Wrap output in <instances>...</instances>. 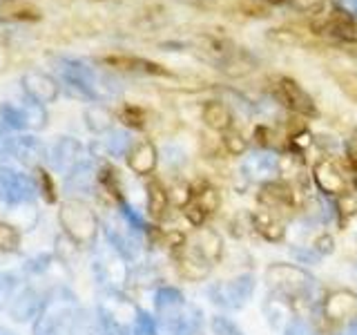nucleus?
Wrapping results in <instances>:
<instances>
[{
	"label": "nucleus",
	"instance_id": "obj_23",
	"mask_svg": "<svg viewBox=\"0 0 357 335\" xmlns=\"http://www.w3.org/2000/svg\"><path fill=\"white\" fill-rule=\"evenodd\" d=\"M178 271L185 279L190 282H201V279H206L212 271V264L208 260H204L192 246H181V257H178Z\"/></svg>",
	"mask_w": 357,
	"mask_h": 335
},
{
	"label": "nucleus",
	"instance_id": "obj_5",
	"mask_svg": "<svg viewBox=\"0 0 357 335\" xmlns=\"http://www.w3.org/2000/svg\"><path fill=\"white\" fill-rule=\"evenodd\" d=\"M310 31L319 38H326L340 47L357 45V20L340 7L326 14H317L310 20Z\"/></svg>",
	"mask_w": 357,
	"mask_h": 335
},
{
	"label": "nucleus",
	"instance_id": "obj_46",
	"mask_svg": "<svg viewBox=\"0 0 357 335\" xmlns=\"http://www.w3.org/2000/svg\"><path fill=\"white\" fill-rule=\"evenodd\" d=\"M14 143H16L14 134H9L5 128H0V156H11V152H14Z\"/></svg>",
	"mask_w": 357,
	"mask_h": 335
},
{
	"label": "nucleus",
	"instance_id": "obj_50",
	"mask_svg": "<svg viewBox=\"0 0 357 335\" xmlns=\"http://www.w3.org/2000/svg\"><path fill=\"white\" fill-rule=\"evenodd\" d=\"M255 139H257V143L259 145H271V130L268 128H264V126H259V128H255Z\"/></svg>",
	"mask_w": 357,
	"mask_h": 335
},
{
	"label": "nucleus",
	"instance_id": "obj_12",
	"mask_svg": "<svg viewBox=\"0 0 357 335\" xmlns=\"http://www.w3.org/2000/svg\"><path fill=\"white\" fill-rule=\"evenodd\" d=\"M94 271L98 275V279L103 282L112 293L123 286L128 277V268H126V257H123L114 246H107V248H100L96 253L94 260Z\"/></svg>",
	"mask_w": 357,
	"mask_h": 335
},
{
	"label": "nucleus",
	"instance_id": "obj_11",
	"mask_svg": "<svg viewBox=\"0 0 357 335\" xmlns=\"http://www.w3.org/2000/svg\"><path fill=\"white\" fill-rule=\"evenodd\" d=\"M0 121L9 130H40L45 128V121H47V112L33 100L27 105L3 103L0 105Z\"/></svg>",
	"mask_w": 357,
	"mask_h": 335
},
{
	"label": "nucleus",
	"instance_id": "obj_39",
	"mask_svg": "<svg viewBox=\"0 0 357 335\" xmlns=\"http://www.w3.org/2000/svg\"><path fill=\"white\" fill-rule=\"evenodd\" d=\"M290 7L301 11V14H310V16H317L321 14L324 5H326V0H288Z\"/></svg>",
	"mask_w": 357,
	"mask_h": 335
},
{
	"label": "nucleus",
	"instance_id": "obj_53",
	"mask_svg": "<svg viewBox=\"0 0 357 335\" xmlns=\"http://www.w3.org/2000/svg\"><path fill=\"white\" fill-rule=\"evenodd\" d=\"M0 335H16V333H11V331H7V329L0 327Z\"/></svg>",
	"mask_w": 357,
	"mask_h": 335
},
{
	"label": "nucleus",
	"instance_id": "obj_18",
	"mask_svg": "<svg viewBox=\"0 0 357 335\" xmlns=\"http://www.w3.org/2000/svg\"><path fill=\"white\" fill-rule=\"evenodd\" d=\"M103 63L107 67H116L123 72H132V74H145V76H172L165 70L163 65L154 63L150 59H141V56H128V54H112L105 56Z\"/></svg>",
	"mask_w": 357,
	"mask_h": 335
},
{
	"label": "nucleus",
	"instance_id": "obj_36",
	"mask_svg": "<svg viewBox=\"0 0 357 335\" xmlns=\"http://www.w3.org/2000/svg\"><path fill=\"white\" fill-rule=\"evenodd\" d=\"M223 148H226L228 154H234V156H239L243 154L245 150H248V141H245L239 132H234V130H228V132H223Z\"/></svg>",
	"mask_w": 357,
	"mask_h": 335
},
{
	"label": "nucleus",
	"instance_id": "obj_20",
	"mask_svg": "<svg viewBox=\"0 0 357 335\" xmlns=\"http://www.w3.org/2000/svg\"><path fill=\"white\" fill-rule=\"evenodd\" d=\"M45 297L47 295H45L43 290L33 288V286L22 288L18 295L11 297V304H9L11 318H14L16 322H25L33 315H38V311L45 304Z\"/></svg>",
	"mask_w": 357,
	"mask_h": 335
},
{
	"label": "nucleus",
	"instance_id": "obj_40",
	"mask_svg": "<svg viewBox=\"0 0 357 335\" xmlns=\"http://www.w3.org/2000/svg\"><path fill=\"white\" fill-rule=\"evenodd\" d=\"M337 212H340V217L346 221V219H351L357 215V197H353L351 193H346V195H340V201H337Z\"/></svg>",
	"mask_w": 357,
	"mask_h": 335
},
{
	"label": "nucleus",
	"instance_id": "obj_9",
	"mask_svg": "<svg viewBox=\"0 0 357 335\" xmlns=\"http://www.w3.org/2000/svg\"><path fill=\"white\" fill-rule=\"evenodd\" d=\"M38 197V184L31 177L11 170V168H0V201L7 206H22L31 204Z\"/></svg>",
	"mask_w": 357,
	"mask_h": 335
},
{
	"label": "nucleus",
	"instance_id": "obj_16",
	"mask_svg": "<svg viewBox=\"0 0 357 335\" xmlns=\"http://www.w3.org/2000/svg\"><path fill=\"white\" fill-rule=\"evenodd\" d=\"M20 85L25 89V94L29 96V100H33V103H38V105L52 103V100H56V96H59V81L43 72H27L22 76Z\"/></svg>",
	"mask_w": 357,
	"mask_h": 335
},
{
	"label": "nucleus",
	"instance_id": "obj_7",
	"mask_svg": "<svg viewBox=\"0 0 357 335\" xmlns=\"http://www.w3.org/2000/svg\"><path fill=\"white\" fill-rule=\"evenodd\" d=\"M271 83H273L271 85L273 96L286 110L295 112V114H299V117H306V119H315L317 117L315 100H312V96L295 81V78H290V76H275Z\"/></svg>",
	"mask_w": 357,
	"mask_h": 335
},
{
	"label": "nucleus",
	"instance_id": "obj_8",
	"mask_svg": "<svg viewBox=\"0 0 357 335\" xmlns=\"http://www.w3.org/2000/svg\"><path fill=\"white\" fill-rule=\"evenodd\" d=\"M161 322L163 335H199L201 324H204V315L201 311L188 302H181L172 308H165L156 313Z\"/></svg>",
	"mask_w": 357,
	"mask_h": 335
},
{
	"label": "nucleus",
	"instance_id": "obj_42",
	"mask_svg": "<svg viewBox=\"0 0 357 335\" xmlns=\"http://www.w3.org/2000/svg\"><path fill=\"white\" fill-rule=\"evenodd\" d=\"M167 195H170V201H174V206H178V208H185L195 197L190 186H174Z\"/></svg>",
	"mask_w": 357,
	"mask_h": 335
},
{
	"label": "nucleus",
	"instance_id": "obj_6",
	"mask_svg": "<svg viewBox=\"0 0 357 335\" xmlns=\"http://www.w3.org/2000/svg\"><path fill=\"white\" fill-rule=\"evenodd\" d=\"M61 226L65 232L70 234V239L78 246H89L96 239V230H98V221L94 217V212L89 210L83 201L72 199L61 208Z\"/></svg>",
	"mask_w": 357,
	"mask_h": 335
},
{
	"label": "nucleus",
	"instance_id": "obj_41",
	"mask_svg": "<svg viewBox=\"0 0 357 335\" xmlns=\"http://www.w3.org/2000/svg\"><path fill=\"white\" fill-rule=\"evenodd\" d=\"M212 331H215V335H243L241 329L232 320L219 318V315L212 318Z\"/></svg>",
	"mask_w": 357,
	"mask_h": 335
},
{
	"label": "nucleus",
	"instance_id": "obj_3",
	"mask_svg": "<svg viewBox=\"0 0 357 335\" xmlns=\"http://www.w3.org/2000/svg\"><path fill=\"white\" fill-rule=\"evenodd\" d=\"M78 315L76 297L70 288L59 286L45 297V304L33 322V335H63Z\"/></svg>",
	"mask_w": 357,
	"mask_h": 335
},
{
	"label": "nucleus",
	"instance_id": "obj_2",
	"mask_svg": "<svg viewBox=\"0 0 357 335\" xmlns=\"http://www.w3.org/2000/svg\"><path fill=\"white\" fill-rule=\"evenodd\" d=\"M197 52L204 61H208L215 70L221 74L241 78L245 74H250L257 67V59L248 52L234 45L228 38L219 36H199L197 38Z\"/></svg>",
	"mask_w": 357,
	"mask_h": 335
},
{
	"label": "nucleus",
	"instance_id": "obj_25",
	"mask_svg": "<svg viewBox=\"0 0 357 335\" xmlns=\"http://www.w3.org/2000/svg\"><path fill=\"white\" fill-rule=\"evenodd\" d=\"M252 226H255V230L259 232L266 241L279 244V241H284V237H286V228H284L282 219H279L275 212L268 210V208H261V210L255 212V215H252Z\"/></svg>",
	"mask_w": 357,
	"mask_h": 335
},
{
	"label": "nucleus",
	"instance_id": "obj_31",
	"mask_svg": "<svg viewBox=\"0 0 357 335\" xmlns=\"http://www.w3.org/2000/svg\"><path fill=\"white\" fill-rule=\"evenodd\" d=\"M181 302H185L183 293L174 286H163L156 290V297H154V304H156V313H161L165 308H172L176 304H181Z\"/></svg>",
	"mask_w": 357,
	"mask_h": 335
},
{
	"label": "nucleus",
	"instance_id": "obj_27",
	"mask_svg": "<svg viewBox=\"0 0 357 335\" xmlns=\"http://www.w3.org/2000/svg\"><path fill=\"white\" fill-rule=\"evenodd\" d=\"M201 119L215 132H228L234 123L230 107L226 103H221V100H206L204 107H201Z\"/></svg>",
	"mask_w": 357,
	"mask_h": 335
},
{
	"label": "nucleus",
	"instance_id": "obj_32",
	"mask_svg": "<svg viewBox=\"0 0 357 335\" xmlns=\"http://www.w3.org/2000/svg\"><path fill=\"white\" fill-rule=\"evenodd\" d=\"M107 150H109L112 156H128L130 150H132L130 134L123 132V130H114L109 134V139H107Z\"/></svg>",
	"mask_w": 357,
	"mask_h": 335
},
{
	"label": "nucleus",
	"instance_id": "obj_30",
	"mask_svg": "<svg viewBox=\"0 0 357 335\" xmlns=\"http://www.w3.org/2000/svg\"><path fill=\"white\" fill-rule=\"evenodd\" d=\"M167 206H170V195H167V190L159 184V181H152L148 184V212L150 217L154 219H161L165 215Z\"/></svg>",
	"mask_w": 357,
	"mask_h": 335
},
{
	"label": "nucleus",
	"instance_id": "obj_37",
	"mask_svg": "<svg viewBox=\"0 0 357 335\" xmlns=\"http://www.w3.org/2000/svg\"><path fill=\"white\" fill-rule=\"evenodd\" d=\"M119 208H121V217L126 219V221H128L130 226H132L134 230H137V232H143L145 228H148V226H145V219H143V217L139 215V212L128 204L126 199H121V201H119Z\"/></svg>",
	"mask_w": 357,
	"mask_h": 335
},
{
	"label": "nucleus",
	"instance_id": "obj_54",
	"mask_svg": "<svg viewBox=\"0 0 357 335\" xmlns=\"http://www.w3.org/2000/svg\"><path fill=\"white\" fill-rule=\"evenodd\" d=\"M353 139H355V143H357V130H355V137H353Z\"/></svg>",
	"mask_w": 357,
	"mask_h": 335
},
{
	"label": "nucleus",
	"instance_id": "obj_14",
	"mask_svg": "<svg viewBox=\"0 0 357 335\" xmlns=\"http://www.w3.org/2000/svg\"><path fill=\"white\" fill-rule=\"evenodd\" d=\"M259 204L268 210H295L301 199L297 190L286 181H266L259 190Z\"/></svg>",
	"mask_w": 357,
	"mask_h": 335
},
{
	"label": "nucleus",
	"instance_id": "obj_47",
	"mask_svg": "<svg viewBox=\"0 0 357 335\" xmlns=\"http://www.w3.org/2000/svg\"><path fill=\"white\" fill-rule=\"evenodd\" d=\"M293 257H295V260H299L301 264H317L321 255H319V253H315L312 248H306V251L293 248Z\"/></svg>",
	"mask_w": 357,
	"mask_h": 335
},
{
	"label": "nucleus",
	"instance_id": "obj_45",
	"mask_svg": "<svg viewBox=\"0 0 357 335\" xmlns=\"http://www.w3.org/2000/svg\"><path fill=\"white\" fill-rule=\"evenodd\" d=\"M284 335H312V333H310V327L306 324V320L293 318V320H290V322L286 324Z\"/></svg>",
	"mask_w": 357,
	"mask_h": 335
},
{
	"label": "nucleus",
	"instance_id": "obj_24",
	"mask_svg": "<svg viewBox=\"0 0 357 335\" xmlns=\"http://www.w3.org/2000/svg\"><path fill=\"white\" fill-rule=\"evenodd\" d=\"M190 246H192V248L204 257V260H208L210 264H215L223 253V241L219 237V232L212 230V228H206V226L197 228Z\"/></svg>",
	"mask_w": 357,
	"mask_h": 335
},
{
	"label": "nucleus",
	"instance_id": "obj_15",
	"mask_svg": "<svg viewBox=\"0 0 357 335\" xmlns=\"http://www.w3.org/2000/svg\"><path fill=\"white\" fill-rule=\"evenodd\" d=\"M105 237H107L109 246H114L126 260H132V257L137 255L141 248L139 232L134 230L123 217H121V221H107L105 223Z\"/></svg>",
	"mask_w": 357,
	"mask_h": 335
},
{
	"label": "nucleus",
	"instance_id": "obj_28",
	"mask_svg": "<svg viewBox=\"0 0 357 335\" xmlns=\"http://www.w3.org/2000/svg\"><path fill=\"white\" fill-rule=\"evenodd\" d=\"M243 172L248 174L255 181H261V179H273L279 174V156L268 154V152H257L248 156L243 163Z\"/></svg>",
	"mask_w": 357,
	"mask_h": 335
},
{
	"label": "nucleus",
	"instance_id": "obj_33",
	"mask_svg": "<svg viewBox=\"0 0 357 335\" xmlns=\"http://www.w3.org/2000/svg\"><path fill=\"white\" fill-rule=\"evenodd\" d=\"M85 119H87V126L92 128L94 132H103L109 128V123H112V117H109V112L103 110L100 105H94V107H89L85 112Z\"/></svg>",
	"mask_w": 357,
	"mask_h": 335
},
{
	"label": "nucleus",
	"instance_id": "obj_38",
	"mask_svg": "<svg viewBox=\"0 0 357 335\" xmlns=\"http://www.w3.org/2000/svg\"><path fill=\"white\" fill-rule=\"evenodd\" d=\"M121 121L130 128H143L145 126V112L137 105H126L121 110Z\"/></svg>",
	"mask_w": 357,
	"mask_h": 335
},
{
	"label": "nucleus",
	"instance_id": "obj_19",
	"mask_svg": "<svg viewBox=\"0 0 357 335\" xmlns=\"http://www.w3.org/2000/svg\"><path fill=\"white\" fill-rule=\"evenodd\" d=\"M52 165L63 174H70L78 163L85 161L83 156V145L76 139H67L63 137L61 141H56V145L52 148Z\"/></svg>",
	"mask_w": 357,
	"mask_h": 335
},
{
	"label": "nucleus",
	"instance_id": "obj_1",
	"mask_svg": "<svg viewBox=\"0 0 357 335\" xmlns=\"http://www.w3.org/2000/svg\"><path fill=\"white\" fill-rule=\"evenodd\" d=\"M56 74H59L67 92L83 100L100 103V100H107L121 92L116 78L100 72L98 67L83 59H59L56 61Z\"/></svg>",
	"mask_w": 357,
	"mask_h": 335
},
{
	"label": "nucleus",
	"instance_id": "obj_26",
	"mask_svg": "<svg viewBox=\"0 0 357 335\" xmlns=\"http://www.w3.org/2000/svg\"><path fill=\"white\" fill-rule=\"evenodd\" d=\"M40 9L27 0H0V22H36Z\"/></svg>",
	"mask_w": 357,
	"mask_h": 335
},
{
	"label": "nucleus",
	"instance_id": "obj_13",
	"mask_svg": "<svg viewBox=\"0 0 357 335\" xmlns=\"http://www.w3.org/2000/svg\"><path fill=\"white\" fill-rule=\"evenodd\" d=\"M324 318L331 324H351L357 320V295L349 288L333 290L324 299Z\"/></svg>",
	"mask_w": 357,
	"mask_h": 335
},
{
	"label": "nucleus",
	"instance_id": "obj_44",
	"mask_svg": "<svg viewBox=\"0 0 357 335\" xmlns=\"http://www.w3.org/2000/svg\"><path fill=\"white\" fill-rule=\"evenodd\" d=\"M312 251L319 253V255H331L335 251V239L331 237L328 232H324L315 241H312Z\"/></svg>",
	"mask_w": 357,
	"mask_h": 335
},
{
	"label": "nucleus",
	"instance_id": "obj_17",
	"mask_svg": "<svg viewBox=\"0 0 357 335\" xmlns=\"http://www.w3.org/2000/svg\"><path fill=\"white\" fill-rule=\"evenodd\" d=\"M312 179H315L317 188L326 195H346V177L340 170V165L333 159H321L312 168Z\"/></svg>",
	"mask_w": 357,
	"mask_h": 335
},
{
	"label": "nucleus",
	"instance_id": "obj_21",
	"mask_svg": "<svg viewBox=\"0 0 357 335\" xmlns=\"http://www.w3.org/2000/svg\"><path fill=\"white\" fill-rule=\"evenodd\" d=\"M156 163H159V152H156L152 141H139L137 145H132L128 154V165L134 174L148 177L154 172Z\"/></svg>",
	"mask_w": 357,
	"mask_h": 335
},
{
	"label": "nucleus",
	"instance_id": "obj_48",
	"mask_svg": "<svg viewBox=\"0 0 357 335\" xmlns=\"http://www.w3.org/2000/svg\"><path fill=\"white\" fill-rule=\"evenodd\" d=\"M11 290H14V279L7 275H0V306L5 304L7 299H11Z\"/></svg>",
	"mask_w": 357,
	"mask_h": 335
},
{
	"label": "nucleus",
	"instance_id": "obj_29",
	"mask_svg": "<svg viewBox=\"0 0 357 335\" xmlns=\"http://www.w3.org/2000/svg\"><path fill=\"white\" fill-rule=\"evenodd\" d=\"M11 156L27 165H38L45 156H47V148H45V143L36 137H16Z\"/></svg>",
	"mask_w": 357,
	"mask_h": 335
},
{
	"label": "nucleus",
	"instance_id": "obj_43",
	"mask_svg": "<svg viewBox=\"0 0 357 335\" xmlns=\"http://www.w3.org/2000/svg\"><path fill=\"white\" fill-rule=\"evenodd\" d=\"M335 78H337V83L344 92L349 94L353 100H357V74L344 72V74H335Z\"/></svg>",
	"mask_w": 357,
	"mask_h": 335
},
{
	"label": "nucleus",
	"instance_id": "obj_51",
	"mask_svg": "<svg viewBox=\"0 0 357 335\" xmlns=\"http://www.w3.org/2000/svg\"><path fill=\"white\" fill-rule=\"evenodd\" d=\"M337 5H340V9L349 11L353 18H357V0H337Z\"/></svg>",
	"mask_w": 357,
	"mask_h": 335
},
{
	"label": "nucleus",
	"instance_id": "obj_10",
	"mask_svg": "<svg viewBox=\"0 0 357 335\" xmlns=\"http://www.w3.org/2000/svg\"><path fill=\"white\" fill-rule=\"evenodd\" d=\"M252 293H255V277L250 273L228 279V282L215 284L210 288L212 302L223 308H241L243 304H248Z\"/></svg>",
	"mask_w": 357,
	"mask_h": 335
},
{
	"label": "nucleus",
	"instance_id": "obj_4",
	"mask_svg": "<svg viewBox=\"0 0 357 335\" xmlns=\"http://www.w3.org/2000/svg\"><path fill=\"white\" fill-rule=\"evenodd\" d=\"M266 282L284 299H306L315 279L295 264H273L266 268Z\"/></svg>",
	"mask_w": 357,
	"mask_h": 335
},
{
	"label": "nucleus",
	"instance_id": "obj_35",
	"mask_svg": "<svg viewBox=\"0 0 357 335\" xmlns=\"http://www.w3.org/2000/svg\"><path fill=\"white\" fill-rule=\"evenodd\" d=\"M132 335H159L154 318L145 311H137V318L132 322Z\"/></svg>",
	"mask_w": 357,
	"mask_h": 335
},
{
	"label": "nucleus",
	"instance_id": "obj_22",
	"mask_svg": "<svg viewBox=\"0 0 357 335\" xmlns=\"http://www.w3.org/2000/svg\"><path fill=\"white\" fill-rule=\"evenodd\" d=\"M94 179L96 172L92 163L87 159L83 163H78L74 170L65 177V193L72 195V197H85V195H92L94 190Z\"/></svg>",
	"mask_w": 357,
	"mask_h": 335
},
{
	"label": "nucleus",
	"instance_id": "obj_52",
	"mask_svg": "<svg viewBox=\"0 0 357 335\" xmlns=\"http://www.w3.org/2000/svg\"><path fill=\"white\" fill-rule=\"evenodd\" d=\"M290 143L297 145V148H306V145H310V134L308 132H299V134H295Z\"/></svg>",
	"mask_w": 357,
	"mask_h": 335
},
{
	"label": "nucleus",
	"instance_id": "obj_34",
	"mask_svg": "<svg viewBox=\"0 0 357 335\" xmlns=\"http://www.w3.org/2000/svg\"><path fill=\"white\" fill-rule=\"evenodd\" d=\"M20 246V234L9 223H0V253H14Z\"/></svg>",
	"mask_w": 357,
	"mask_h": 335
},
{
	"label": "nucleus",
	"instance_id": "obj_49",
	"mask_svg": "<svg viewBox=\"0 0 357 335\" xmlns=\"http://www.w3.org/2000/svg\"><path fill=\"white\" fill-rule=\"evenodd\" d=\"M38 179H40V184H43V188H38V193L43 190L45 197H47L50 201H54V199H56V195H54V186H52V181H50V177L45 174V172H38Z\"/></svg>",
	"mask_w": 357,
	"mask_h": 335
}]
</instances>
